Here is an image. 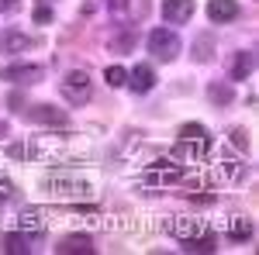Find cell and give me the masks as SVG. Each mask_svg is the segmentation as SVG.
Returning <instances> with one entry per match:
<instances>
[{
	"label": "cell",
	"mask_w": 259,
	"mask_h": 255,
	"mask_svg": "<svg viewBox=\"0 0 259 255\" xmlns=\"http://www.w3.org/2000/svg\"><path fill=\"white\" fill-rule=\"evenodd\" d=\"M41 190L56 200H66V203H83V200H94V179H87L83 173H73V169H56L41 179Z\"/></svg>",
	"instance_id": "1"
},
{
	"label": "cell",
	"mask_w": 259,
	"mask_h": 255,
	"mask_svg": "<svg viewBox=\"0 0 259 255\" xmlns=\"http://www.w3.org/2000/svg\"><path fill=\"white\" fill-rule=\"evenodd\" d=\"M142 179H145V186H173V183L183 179V166L173 162V159H156V162H149Z\"/></svg>",
	"instance_id": "2"
},
{
	"label": "cell",
	"mask_w": 259,
	"mask_h": 255,
	"mask_svg": "<svg viewBox=\"0 0 259 255\" xmlns=\"http://www.w3.org/2000/svg\"><path fill=\"white\" fill-rule=\"evenodd\" d=\"M149 52L162 62L177 59V52H180L177 31H173V28H152V31H149Z\"/></svg>",
	"instance_id": "3"
},
{
	"label": "cell",
	"mask_w": 259,
	"mask_h": 255,
	"mask_svg": "<svg viewBox=\"0 0 259 255\" xmlns=\"http://www.w3.org/2000/svg\"><path fill=\"white\" fill-rule=\"evenodd\" d=\"M90 93H94V86H90V73L73 69V73L62 76V97L69 100V104H87Z\"/></svg>",
	"instance_id": "4"
},
{
	"label": "cell",
	"mask_w": 259,
	"mask_h": 255,
	"mask_svg": "<svg viewBox=\"0 0 259 255\" xmlns=\"http://www.w3.org/2000/svg\"><path fill=\"white\" fill-rule=\"evenodd\" d=\"M211 152V135L200 138H180L173 145V159H183V162H204Z\"/></svg>",
	"instance_id": "5"
},
{
	"label": "cell",
	"mask_w": 259,
	"mask_h": 255,
	"mask_svg": "<svg viewBox=\"0 0 259 255\" xmlns=\"http://www.w3.org/2000/svg\"><path fill=\"white\" fill-rule=\"evenodd\" d=\"M0 79L14 83V86H28V83H38L41 79V66H31V62H24V66H4Z\"/></svg>",
	"instance_id": "6"
},
{
	"label": "cell",
	"mask_w": 259,
	"mask_h": 255,
	"mask_svg": "<svg viewBox=\"0 0 259 255\" xmlns=\"http://www.w3.org/2000/svg\"><path fill=\"white\" fill-rule=\"evenodd\" d=\"M28 118L38 121V124H52V128H66V124H69L66 111H62V107H52V104H35V107L28 111Z\"/></svg>",
	"instance_id": "7"
},
{
	"label": "cell",
	"mask_w": 259,
	"mask_h": 255,
	"mask_svg": "<svg viewBox=\"0 0 259 255\" xmlns=\"http://www.w3.org/2000/svg\"><path fill=\"white\" fill-rule=\"evenodd\" d=\"M124 86H132L135 93H149V90L156 86V69H152V66H145V62L135 66V69L128 73V79H124Z\"/></svg>",
	"instance_id": "8"
},
{
	"label": "cell",
	"mask_w": 259,
	"mask_h": 255,
	"mask_svg": "<svg viewBox=\"0 0 259 255\" xmlns=\"http://www.w3.org/2000/svg\"><path fill=\"white\" fill-rule=\"evenodd\" d=\"M194 14V0H162V18L169 24H187Z\"/></svg>",
	"instance_id": "9"
},
{
	"label": "cell",
	"mask_w": 259,
	"mask_h": 255,
	"mask_svg": "<svg viewBox=\"0 0 259 255\" xmlns=\"http://www.w3.org/2000/svg\"><path fill=\"white\" fill-rule=\"evenodd\" d=\"M207 18L214 24H228L239 18V4L235 0H207Z\"/></svg>",
	"instance_id": "10"
},
{
	"label": "cell",
	"mask_w": 259,
	"mask_h": 255,
	"mask_svg": "<svg viewBox=\"0 0 259 255\" xmlns=\"http://www.w3.org/2000/svg\"><path fill=\"white\" fill-rule=\"evenodd\" d=\"M56 252L59 255H90L94 252V241H90V235H69L56 245Z\"/></svg>",
	"instance_id": "11"
},
{
	"label": "cell",
	"mask_w": 259,
	"mask_h": 255,
	"mask_svg": "<svg viewBox=\"0 0 259 255\" xmlns=\"http://www.w3.org/2000/svg\"><path fill=\"white\" fill-rule=\"evenodd\" d=\"M180 248L183 252H214L218 248V238L211 235V231H200V235H190V238H180Z\"/></svg>",
	"instance_id": "12"
},
{
	"label": "cell",
	"mask_w": 259,
	"mask_h": 255,
	"mask_svg": "<svg viewBox=\"0 0 259 255\" xmlns=\"http://www.w3.org/2000/svg\"><path fill=\"white\" fill-rule=\"evenodd\" d=\"M225 231H228V238H232V241H249L256 228H252V221H249V217L235 214V217H228V224H225Z\"/></svg>",
	"instance_id": "13"
},
{
	"label": "cell",
	"mask_w": 259,
	"mask_h": 255,
	"mask_svg": "<svg viewBox=\"0 0 259 255\" xmlns=\"http://www.w3.org/2000/svg\"><path fill=\"white\" fill-rule=\"evenodd\" d=\"M169 231L177 238H190V235H200V231H207V224L204 221H197V217H187V221H169L166 224Z\"/></svg>",
	"instance_id": "14"
},
{
	"label": "cell",
	"mask_w": 259,
	"mask_h": 255,
	"mask_svg": "<svg viewBox=\"0 0 259 255\" xmlns=\"http://www.w3.org/2000/svg\"><path fill=\"white\" fill-rule=\"evenodd\" d=\"M35 38H28V35H18V31H7L4 38H0V52H24V48H31Z\"/></svg>",
	"instance_id": "15"
},
{
	"label": "cell",
	"mask_w": 259,
	"mask_h": 255,
	"mask_svg": "<svg viewBox=\"0 0 259 255\" xmlns=\"http://www.w3.org/2000/svg\"><path fill=\"white\" fill-rule=\"evenodd\" d=\"M252 66H256L252 52H239V56H235V62H232V79H249Z\"/></svg>",
	"instance_id": "16"
},
{
	"label": "cell",
	"mask_w": 259,
	"mask_h": 255,
	"mask_svg": "<svg viewBox=\"0 0 259 255\" xmlns=\"http://www.w3.org/2000/svg\"><path fill=\"white\" fill-rule=\"evenodd\" d=\"M4 252H11V255H28V252H31V238H28V235H7V241H4Z\"/></svg>",
	"instance_id": "17"
},
{
	"label": "cell",
	"mask_w": 259,
	"mask_h": 255,
	"mask_svg": "<svg viewBox=\"0 0 259 255\" xmlns=\"http://www.w3.org/2000/svg\"><path fill=\"white\" fill-rule=\"evenodd\" d=\"M207 93H211V100H214L218 107H228V100L235 97V93H232V86H225V83H211V90H207Z\"/></svg>",
	"instance_id": "18"
},
{
	"label": "cell",
	"mask_w": 259,
	"mask_h": 255,
	"mask_svg": "<svg viewBox=\"0 0 259 255\" xmlns=\"http://www.w3.org/2000/svg\"><path fill=\"white\" fill-rule=\"evenodd\" d=\"M104 79H107V86H124V79H128V73H124L121 66H107V73H104Z\"/></svg>",
	"instance_id": "19"
},
{
	"label": "cell",
	"mask_w": 259,
	"mask_h": 255,
	"mask_svg": "<svg viewBox=\"0 0 259 255\" xmlns=\"http://www.w3.org/2000/svg\"><path fill=\"white\" fill-rule=\"evenodd\" d=\"M200 135H207V128L204 124H180V138H200Z\"/></svg>",
	"instance_id": "20"
},
{
	"label": "cell",
	"mask_w": 259,
	"mask_h": 255,
	"mask_svg": "<svg viewBox=\"0 0 259 255\" xmlns=\"http://www.w3.org/2000/svg\"><path fill=\"white\" fill-rule=\"evenodd\" d=\"M232 141H235V145H239L242 152H245V148H249V138H245V128H232Z\"/></svg>",
	"instance_id": "21"
},
{
	"label": "cell",
	"mask_w": 259,
	"mask_h": 255,
	"mask_svg": "<svg viewBox=\"0 0 259 255\" xmlns=\"http://www.w3.org/2000/svg\"><path fill=\"white\" fill-rule=\"evenodd\" d=\"M49 21H52V11H49L45 4H41V7H35V24H49Z\"/></svg>",
	"instance_id": "22"
},
{
	"label": "cell",
	"mask_w": 259,
	"mask_h": 255,
	"mask_svg": "<svg viewBox=\"0 0 259 255\" xmlns=\"http://www.w3.org/2000/svg\"><path fill=\"white\" fill-rule=\"evenodd\" d=\"M11 190H14V186H11V179H7L4 173H0V203H4V200L11 196Z\"/></svg>",
	"instance_id": "23"
},
{
	"label": "cell",
	"mask_w": 259,
	"mask_h": 255,
	"mask_svg": "<svg viewBox=\"0 0 259 255\" xmlns=\"http://www.w3.org/2000/svg\"><path fill=\"white\" fill-rule=\"evenodd\" d=\"M107 7L118 14V11H124V7H128V0H107Z\"/></svg>",
	"instance_id": "24"
},
{
	"label": "cell",
	"mask_w": 259,
	"mask_h": 255,
	"mask_svg": "<svg viewBox=\"0 0 259 255\" xmlns=\"http://www.w3.org/2000/svg\"><path fill=\"white\" fill-rule=\"evenodd\" d=\"M0 11L7 14V11H18V0H0Z\"/></svg>",
	"instance_id": "25"
},
{
	"label": "cell",
	"mask_w": 259,
	"mask_h": 255,
	"mask_svg": "<svg viewBox=\"0 0 259 255\" xmlns=\"http://www.w3.org/2000/svg\"><path fill=\"white\" fill-rule=\"evenodd\" d=\"M41 4H52V0H41Z\"/></svg>",
	"instance_id": "26"
}]
</instances>
